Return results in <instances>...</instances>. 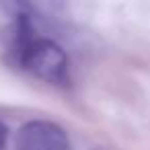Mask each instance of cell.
I'll list each match as a JSON object with an SVG mask.
<instances>
[{
  "mask_svg": "<svg viewBox=\"0 0 150 150\" xmlns=\"http://www.w3.org/2000/svg\"><path fill=\"white\" fill-rule=\"evenodd\" d=\"M17 150H70V140L54 121H27L17 134Z\"/></svg>",
  "mask_w": 150,
  "mask_h": 150,
  "instance_id": "7a4b0ae2",
  "label": "cell"
},
{
  "mask_svg": "<svg viewBox=\"0 0 150 150\" xmlns=\"http://www.w3.org/2000/svg\"><path fill=\"white\" fill-rule=\"evenodd\" d=\"M19 64L31 72L33 76L56 84L64 86L68 82V58L66 52L52 39L45 37H35L29 47L23 52Z\"/></svg>",
  "mask_w": 150,
  "mask_h": 150,
  "instance_id": "6da1fadb",
  "label": "cell"
},
{
  "mask_svg": "<svg viewBox=\"0 0 150 150\" xmlns=\"http://www.w3.org/2000/svg\"><path fill=\"white\" fill-rule=\"evenodd\" d=\"M6 136H8V129H6L4 121H0V150H4V146H6Z\"/></svg>",
  "mask_w": 150,
  "mask_h": 150,
  "instance_id": "3957f363",
  "label": "cell"
}]
</instances>
